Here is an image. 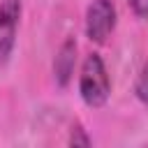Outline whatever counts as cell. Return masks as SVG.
<instances>
[{"label":"cell","instance_id":"cell-5","mask_svg":"<svg viewBox=\"0 0 148 148\" xmlns=\"http://www.w3.org/2000/svg\"><path fill=\"white\" fill-rule=\"evenodd\" d=\"M134 92L139 97V102L148 104V60L141 65L139 74H136V83H134Z\"/></svg>","mask_w":148,"mask_h":148},{"label":"cell","instance_id":"cell-7","mask_svg":"<svg viewBox=\"0 0 148 148\" xmlns=\"http://www.w3.org/2000/svg\"><path fill=\"white\" fill-rule=\"evenodd\" d=\"M127 2L139 18H148V0H127Z\"/></svg>","mask_w":148,"mask_h":148},{"label":"cell","instance_id":"cell-4","mask_svg":"<svg viewBox=\"0 0 148 148\" xmlns=\"http://www.w3.org/2000/svg\"><path fill=\"white\" fill-rule=\"evenodd\" d=\"M74 67H76V42L72 37H67L53 58V76H56V83L60 88H65L72 81Z\"/></svg>","mask_w":148,"mask_h":148},{"label":"cell","instance_id":"cell-6","mask_svg":"<svg viewBox=\"0 0 148 148\" xmlns=\"http://www.w3.org/2000/svg\"><path fill=\"white\" fill-rule=\"evenodd\" d=\"M92 143V139L86 134V130L76 123V125H72V130H69V146H90Z\"/></svg>","mask_w":148,"mask_h":148},{"label":"cell","instance_id":"cell-1","mask_svg":"<svg viewBox=\"0 0 148 148\" xmlns=\"http://www.w3.org/2000/svg\"><path fill=\"white\" fill-rule=\"evenodd\" d=\"M79 95L90 109H99L106 104L111 95V79L99 53L86 56L81 65V74H79Z\"/></svg>","mask_w":148,"mask_h":148},{"label":"cell","instance_id":"cell-2","mask_svg":"<svg viewBox=\"0 0 148 148\" xmlns=\"http://www.w3.org/2000/svg\"><path fill=\"white\" fill-rule=\"evenodd\" d=\"M116 5L113 0H92L86 9V35L95 44H104L116 28Z\"/></svg>","mask_w":148,"mask_h":148},{"label":"cell","instance_id":"cell-3","mask_svg":"<svg viewBox=\"0 0 148 148\" xmlns=\"http://www.w3.org/2000/svg\"><path fill=\"white\" fill-rule=\"evenodd\" d=\"M21 9V0H0V65H5L14 51Z\"/></svg>","mask_w":148,"mask_h":148}]
</instances>
